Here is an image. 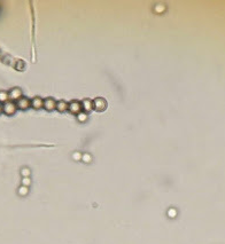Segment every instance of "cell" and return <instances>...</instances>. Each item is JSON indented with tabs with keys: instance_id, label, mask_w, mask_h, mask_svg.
Masks as SVG:
<instances>
[{
	"instance_id": "1",
	"label": "cell",
	"mask_w": 225,
	"mask_h": 244,
	"mask_svg": "<svg viewBox=\"0 0 225 244\" xmlns=\"http://www.w3.org/2000/svg\"><path fill=\"white\" fill-rule=\"evenodd\" d=\"M68 110H70L73 114L78 115L82 111V103L78 101H71L70 103H68Z\"/></svg>"
},
{
	"instance_id": "2",
	"label": "cell",
	"mask_w": 225,
	"mask_h": 244,
	"mask_svg": "<svg viewBox=\"0 0 225 244\" xmlns=\"http://www.w3.org/2000/svg\"><path fill=\"white\" fill-rule=\"evenodd\" d=\"M106 105H107V102L104 98H97L93 101V108H95L98 111H102L106 108Z\"/></svg>"
},
{
	"instance_id": "3",
	"label": "cell",
	"mask_w": 225,
	"mask_h": 244,
	"mask_svg": "<svg viewBox=\"0 0 225 244\" xmlns=\"http://www.w3.org/2000/svg\"><path fill=\"white\" fill-rule=\"evenodd\" d=\"M56 101L54 99L52 98H48L46 100H44V107L46 108L47 110H53V109H56Z\"/></svg>"
},
{
	"instance_id": "4",
	"label": "cell",
	"mask_w": 225,
	"mask_h": 244,
	"mask_svg": "<svg viewBox=\"0 0 225 244\" xmlns=\"http://www.w3.org/2000/svg\"><path fill=\"white\" fill-rule=\"evenodd\" d=\"M84 108V110H86V111H89V110H91L92 108H93V101H91V100H84V102L82 103V109Z\"/></svg>"
},
{
	"instance_id": "5",
	"label": "cell",
	"mask_w": 225,
	"mask_h": 244,
	"mask_svg": "<svg viewBox=\"0 0 225 244\" xmlns=\"http://www.w3.org/2000/svg\"><path fill=\"white\" fill-rule=\"evenodd\" d=\"M56 109L60 110V111H66L68 109V103L64 101H59L56 103Z\"/></svg>"
},
{
	"instance_id": "6",
	"label": "cell",
	"mask_w": 225,
	"mask_h": 244,
	"mask_svg": "<svg viewBox=\"0 0 225 244\" xmlns=\"http://www.w3.org/2000/svg\"><path fill=\"white\" fill-rule=\"evenodd\" d=\"M4 110H5L6 112H8V114H12V112L15 111V105L13 103H11V102H7V103L5 104V107H4Z\"/></svg>"
},
{
	"instance_id": "7",
	"label": "cell",
	"mask_w": 225,
	"mask_h": 244,
	"mask_svg": "<svg viewBox=\"0 0 225 244\" xmlns=\"http://www.w3.org/2000/svg\"><path fill=\"white\" fill-rule=\"evenodd\" d=\"M32 105L36 107V108H39V107H43L44 105V100H42L40 98H35L32 100Z\"/></svg>"
},
{
	"instance_id": "8",
	"label": "cell",
	"mask_w": 225,
	"mask_h": 244,
	"mask_svg": "<svg viewBox=\"0 0 225 244\" xmlns=\"http://www.w3.org/2000/svg\"><path fill=\"white\" fill-rule=\"evenodd\" d=\"M18 105H20L21 108H27L28 105H30V101H29L28 99H22V100H20Z\"/></svg>"
},
{
	"instance_id": "9",
	"label": "cell",
	"mask_w": 225,
	"mask_h": 244,
	"mask_svg": "<svg viewBox=\"0 0 225 244\" xmlns=\"http://www.w3.org/2000/svg\"><path fill=\"white\" fill-rule=\"evenodd\" d=\"M77 118H78L79 122H84V120H86L87 116H86V114L84 112V111H80L78 115H77Z\"/></svg>"
}]
</instances>
